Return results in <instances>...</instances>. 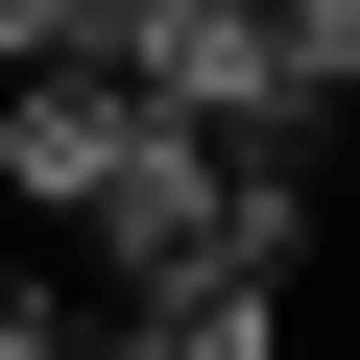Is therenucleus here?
Returning <instances> with one entry per match:
<instances>
[{"label": "nucleus", "mask_w": 360, "mask_h": 360, "mask_svg": "<svg viewBox=\"0 0 360 360\" xmlns=\"http://www.w3.org/2000/svg\"><path fill=\"white\" fill-rule=\"evenodd\" d=\"M120 72L168 120H217V144H312V49H288V0H120Z\"/></svg>", "instance_id": "nucleus-1"}, {"label": "nucleus", "mask_w": 360, "mask_h": 360, "mask_svg": "<svg viewBox=\"0 0 360 360\" xmlns=\"http://www.w3.org/2000/svg\"><path fill=\"white\" fill-rule=\"evenodd\" d=\"M144 120H168V96H144L120 49H49V72H0V217H49V240H72L120 168H144Z\"/></svg>", "instance_id": "nucleus-2"}]
</instances>
